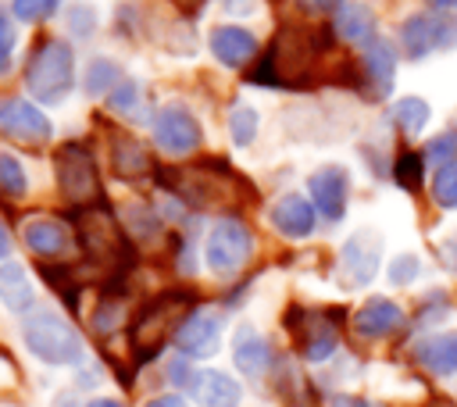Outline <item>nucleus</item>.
I'll use <instances>...</instances> for the list:
<instances>
[{
	"mask_svg": "<svg viewBox=\"0 0 457 407\" xmlns=\"http://www.w3.org/2000/svg\"><path fill=\"white\" fill-rule=\"evenodd\" d=\"M364 68H368V79L378 86V89H389V82H393V68H396V57H393V50H389V43H368V50H364Z\"/></svg>",
	"mask_w": 457,
	"mask_h": 407,
	"instance_id": "nucleus-27",
	"label": "nucleus"
},
{
	"mask_svg": "<svg viewBox=\"0 0 457 407\" xmlns=\"http://www.w3.org/2000/svg\"><path fill=\"white\" fill-rule=\"evenodd\" d=\"M396 121H400L407 132H418V129L428 121V107H425V100H414V96L400 100V104H396Z\"/></svg>",
	"mask_w": 457,
	"mask_h": 407,
	"instance_id": "nucleus-33",
	"label": "nucleus"
},
{
	"mask_svg": "<svg viewBox=\"0 0 457 407\" xmlns=\"http://www.w3.org/2000/svg\"><path fill=\"white\" fill-rule=\"evenodd\" d=\"M125 314H129L125 300L107 293V296L96 303V311H93V332H96V336H111V332H118V328L125 325Z\"/></svg>",
	"mask_w": 457,
	"mask_h": 407,
	"instance_id": "nucleus-28",
	"label": "nucleus"
},
{
	"mask_svg": "<svg viewBox=\"0 0 457 407\" xmlns=\"http://www.w3.org/2000/svg\"><path fill=\"white\" fill-rule=\"evenodd\" d=\"M39 275L68 300V307H75V300H79V293H75V278H71V271L68 268H54V264H39Z\"/></svg>",
	"mask_w": 457,
	"mask_h": 407,
	"instance_id": "nucleus-34",
	"label": "nucleus"
},
{
	"mask_svg": "<svg viewBox=\"0 0 457 407\" xmlns=\"http://www.w3.org/2000/svg\"><path fill=\"white\" fill-rule=\"evenodd\" d=\"M389 278H393L396 286H407L411 278H418V257H414V253L396 257V261L389 264Z\"/></svg>",
	"mask_w": 457,
	"mask_h": 407,
	"instance_id": "nucleus-38",
	"label": "nucleus"
},
{
	"mask_svg": "<svg viewBox=\"0 0 457 407\" xmlns=\"http://www.w3.org/2000/svg\"><path fill=\"white\" fill-rule=\"evenodd\" d=\"M68 32H71L75 39L93 36V32H96V11H93L89 4H71V7H68Z\"/></svg>",
	"mask_w": 457,
	"mask_h": 407,
	"instance_id": "nucleus-32",
	"label": "nucleus"
},
{
	"mask_svg": "<svg viewBox=\"0 0 457 407\" xmlns=\"http://www.w3.org/2000/svg\"><path fill=\"white\" fill-rule=\"evenodd\" d=\"M61 7V0H11V11L18 21H29V25H39L46 18H54Z\"/></svg>",
	"mask_w": 457,
	"mask_h": 407,
	"instance_id": "nucleus-31",
	"label": "nucleus"
},
{
	"mask_svg": "<svg viewBox=\"0 0 457 407\" xmlns=\"http://www.w3.org/2000/svg\"><path fill=\"white\" fill-rule=\"evenodd\" d=\"M296 336H300V350H303V357H307L311 364H321V361L332 357V350H336V328H332L321 314H307V318H303V328H300Z\"/></svg>",
	"mask_w": 457,
	"mask_h": 407,
	"instance_id": "nucleus-22",
	"label": "nucleus"
},
{
	"mask_svg": "<svg viewBox=\"0 0 457 407\" xmlns=\"http://www.w3.org/2000/svg\"><path fill=\"white\" fill-rule=\"evenodd\" d=\"M29 189V179H25V168L14 154H4L0 150V193L4 196H21Z\"/></svg>",
	"mask_w": 457,
	"mask_h": 407,
	"instance_id": "nucleus-29",
	"label": "nucleus"
},
{
	"mask_svg": "<svg viewBox=\"0 0 457 407\" xmlns=\"http://www.w3.org/2000/svg\"><path fill=\"white\" fill-rule=\"evenodd\" d=\"M328 407H375V403L361 400V396H350V393H336V396H328Z\"/></svg>",
	"mask_w": 457,
	"mask_h": 407,
	"instance_id": "nucleus-42",
	"label": "nucleus"
},
{
	"mask_svg": "<svg viewBox=\"0 0 457 407\" xmlns=\"http://www.w3.org/2000/svg\"><path fill=\"white\" fill-rule=\"evenodd\" d=\"M175 4H179L182 11H189V14H193V11H200V7L207 4V0H175Z\"/></svg>",
	"mask_w": 457,
	"mask_h": 407,
	"instance_id": "nucleus-46",
	"label": "nucleus"
},
{
	"mask_svg": "<svg viewBox=\"0 0 457 407\" xmlns=\"http://www.w3.org/2000/svg\"><path fill=\"white\" fill-rule=\"evenodd\" d=\"M307 14H328V11H336L339 7V0H296Z\"/></svg>",
	"mask_w": 457,
	"mask_h": 407,
	"instance_id": "nucleus-41",
	"label": "nucleus"
},
{
	"mask_svg": "<svg viewBox=\"0 0 457 407\" xmlns=\"http://www.w3.org/2000/svg\"><path fill=\"white\" fill-rule=\"evenodd\" d=\"M232 364L243 375H250V378L268 375V368H271V346H268V339L253 325H239L232 332Z\"/></svg>",
	"mask_w": 457,
	"mask_h": 407,
	"instance_id": "nucleus-16",
	"label": "nucleus"
},
{
	"mask_svg": "<svg viewBox=\"0 0 457 407\" xmlns=\"http://www.w3.org/2000/svg\"><path fill=\"white\" fill-rule=\"evenodd\" d=\"M75 225H79V243H82L86 257L96 268H104L107 275H121V268L129 264L132 250H129V239L121 236L114 214L104 204L79 207L75 211Z\"/></svg>",
	"mask_w": 457,
	"mask_h": 407,
	"instance_id": "nucleus-2",
	"label": "nucleus"
},
{
	"mask_svg": "<svg viewBox=\"0 0 457 407\" xmlns=\"http://www.w3.org/2000/svg\"><path fill=\"white\" fill-rule=\"evenodd\" d=\"M378 236L375 232H353L343 243L339 253V282L346 286H364L371 282V275L378 271Z\"/></svg>",
	"mask_w": 457,
	"mask_h": 407,
	"instance_id": "nucleus-11",
	"label": "nucleus"
},
{
	"mask_svg": "<svg viewBox=\"0 0 457 407\" xmlns=\"http://www.w3.org/2000/svg\"><path fill=\"white\" fill-rule=\"evenodd\" d=\"M0 136L36 150V146L50 143L54 125L36 104H29L21 96H0Z\"/></svg>",
	"mask_w": 457,
	"mask_h": 407,
	"instance_id": "nucleus-8",
	"label": "nucleus"
},
{
	"mask_svg": "<svg viewBox=\"0 0 457 407\" xmlns=\"http://www.w3.org/2000/svg\"><path fill=\"white\" fill-rule=\"evenodd\" d=\"M14 46H18V32H14V21L0 11V79L11 71V61H14Z\"/></svg>",
	"mask_w": 457,
	"mask_h": 407,
	"instance_id": "nucleus-35",
	"label": "nucleus"
},
{
	"mask_svg": "<svg viewBox=\"0 0 457 407\" xmlns=\"http://www.w3.org/2000/svg\"><path fill=\"white\" fill-rule=\"evenodd\" d=\"M436 4H443V7H457V0H436Z\"/></svg>",
	"mask_w": 457,
	"mask_h": 407,
	"instance_id": "nucleus-47",
	"label": "nucleus"
},
{
	"mask_svg": "<svg viewBox=\"0 0 457 407\" xmlns=\"http://www.w3.org/2000/svg\"><path fill=\"white\" fill-rule=\"evenodd\" d=\"M414 357L436 375H453L457 371V332H439L432 339H421Z\"/></svg>",
	"mask_w": 457,
	"mask_h": 407,
	"instance_id": "nucleus-21",
	"label": "nucleus"
},
{
	"mask_svg": "<svg viewBox=\"0 0 457 407\" xmlns=\"http://www.w3.org/2000/svg\"><path fill=\"white\" fill-rule=\"evenodd\" d=\"M400 321H403V311H400L393 300H386V296H371V300L361 303V311L353 314V328H357V336H364V339H382V336H389Z\"/></svg>",
	"mask_w": 457,
	"mask_h": 407,
	"instance_id": "nucleus-19",
	"label": "nucleus"
},
{
	"mask_svg": "<svg viewBox=\"0 0 457 407\" xmlns=\"http://www.w3.org/2000/svg\"><path fill=\"white\" fill-rule=\"evenodd\" d=\"M71 86H75V50L57 36L39 39L25 61L29 96L36 104H64Z\"/></svg>",
	"mask_w": 457,
	"mask_h": 407,
	"instance_id": "nucleus-1",
	"label": "nucleus"
},
{
	"mask_svg": "<svg viewBox=\"0 0 457 407\" xmlns=\"http://www.w3.org/2000/svg\"><path fill=\"white\" fill-rule=\"evenodd\" d=\"M86 407H125L121 400H114V396H96V400H89Z\"/></svg>",
	"mask_w": 457,
	"mask_h": 407,
	"instance_id": "nucleus-44",
	"label": "nucleus"
},
{
	"mask_svg": "<svg viewBox=\"0 0 457 407\" xmlns=\"http://www.w3.org/2000/svg\"><path fill=\"white\" fill-rule=\"evenodd\" d=\"M0 303L11 311V314H29L32 311V282L25 275L21 264L14 261H4L0 264Z\"/></svg>",
	"mask_w": 457,
	"mask_h": 407,
	"instance_id": "nucleus-20",
	"label": "nucleus"
},
{
	"mask_svg": "<svg viewBox=\"0 0 457 407\" xmlns=\"http://www.w3.org/2000/svg\"><path fill=\"white\" fill-rule=\"evenodd\" d=\"M189 396L200 403V407H239L243 400V389L232 375L218 371V368H200L189 382Z\"/></svg>",
	"mask_w": 457,
	"mask_h": 407,
	"instance_id": "nucleus-15",
	"label": "nucleus"
},
{
	"mask_svg": "<svg viewBox=\"0 0 457 407\" xmlns=\"http://www.w3.org/2000/svg\"><path fill=\"white\" fill-rule=\"evenodd\" d=\"M107 111L111 114H118V118H125V121H132V125H154V114L157 111H150V100H146V89H143V82H136V79H121L111 93H107Z\"/></svg>",
	"mask_w": 457,
	"mask_h": 407,
	"instance_id": "nucleus-18",
	"label": "nucleus"
},
{
	"mask_svg": "<svg viewBox=\"0 0 457 407\" xmlns=\"http://www.w3.org/2000/svg\"><path fill=\"white\" fill-rule=\"evenodd\" d=\"M21 236H25V246H29L36 257H64V253H71V246H75L71 225L61 221V218H50V214L29 218L25 228H21Z\"/></svg>",
	"mask_w": 457,
	"mask_h": 407,
	"instance_id": "nucleus-12",
	"label": "nucleus"
},
{
	"mask_svg": "<svg viewBox=\"0 0 457 407\" xmlns=\"http://www.w3.org/2000/svg\"><path fill=\"white\" fill-rule=\"evenodd\" d=\"M164 375H168V382H171L175 389H189V382H193L196 371L189 368V357H186V353H175V357H168Z\"/></svg>",
	"mask_w": 457,
	"mask_h": 407,
	"instance_id": "nucleus-36",
	"label": "nucleus"
},
{
	"mask_svg": "<svg viewBox=\"0 0 457 407\" xmlns=\"http://www.w3.org/2000/svg\"><path fill=\"white\" fill-rule=\"evenodd\" d=\"M121 68L111 61V57H93L86 64V79H82V93L86 96H107L118 82H121Z\"/></svg>",
	"mask_w": 457,
	"mask_h": 407,
	"instance_id": "nucleus-26",
	"label": "nucleus"
},
{
	"mask_svg": "<svg viewBox=\"0 0 457 407\" xmlns=\"http://www.w3.org/2000/svg\"><path fill=\"white\" fill-rule=\"evenodd\" d=\"M207 46H211L218 64L243 68L257 54V36L250 29H243V25H214L211 36H207Z\"/></svg>",
	"mask_w": 457,
	"mask_h": 407,
	"instance_id": "nucleus-14",
	"label": "nucleus"
},
{
	"mask_svg": "<svg viewBox=\"0 0 457 407\" xmlns=\"http://www.w3.org/2000/svg\"><path fill=\"white\" fill-rule=\"evenodd\" d=\"M171 343H175V350L186 353V357H214L218 346H221V318H218L211 307H193V311L179 321Z\"/></svg>",
	"mask_w": 457,
	"mask_h": 407,
	"instance_id": "nucleus-9",
	"label": "nucleus"
},
{
	"mask_svg": "<svg viewBox=\"0 0 457 407\" xmlns=\"http://www.w3.org/2000/svg\"><path fill=\"white\" fill-rule=\"evenodd\" d=\"M54 179L64 200H71L75 207H93L104 204V189H100V171L93 154L82 143H64L54 154Z\"/></svg>",
	"mask_w": 457,
	"mask_h": 407,
	"instance_id": "nucleus-5",
	"label": "nucleus"
},
{
	"mask_svg": "<svg viewBox=\"0 0 457 407\" xmlns=\"http://www.w3.org/2000/svg\"><path fill=\"white\" fill-rule=\"evenodd\" d=\"M257 125H261V118H257V111H253V107H236V111L228 114L232 143H236V146H250V143H253V136H257Z\"/></svg>",
	"mask_w": 457,
	"mask_h": 407,
	"instance_id": "nucleus-30",
	"label": "nucleus"
},
{
	"mask_svg": "<svg viewBox=\"0 0 457 407\" xmlns=\"http://www.w3.org/2000/svg\"><path fill=\"white\" fill-rule=\"evenodd\" d=\"M428 157H443V161H457V136H439L428 146Z\"/></svg>",
	"mask_w": 457,
	"mask_h": 407,
	"instance_id": "nucleus-40",
	"label": "nucleus"
},
{
	"mask_svg": "<svg viewBox=\"0 0 457 407\" xmlns=\"http://www.w3.org/2000/svg\"><path fill=\"white\" fill-rule=\"evenodd\" d=\"M150 132H154V143H157L164 154H171V157L193 154V150L200 146V139H204V129H200L196 114H193L186 104H175V100L164 104V107L154 114Z\"/></svg>",
	"mask_w": 457,
	"mask_h": 407,
	"instance_id": "nucleus-7",
	"label": "nucleus"
},
{
	"mask_svg": "<svg viewBox=\"0 0 457 407\" xmlns=\"http://www.w3.org/2000/svg\"><path fill=\"white\" fill-rule=\"evenodd\" d=\"M446 32H450V29L443 25V18L418 14V18H411V21L403 25V43H407V50H411L414 57H421V54H428L432 46H439V39H443Z\"/></svg>",
	"mask_w": 457,
	"mask_h": 407,
	"instance_id": "nucleus-23",
	"label": "nucleus"
},
{
	"mask_svg": "<svg viewBox=\"0 0 457 407\" xmlns=\"http://www.w3.org/2000/svg\"><path fill=\"white\" fill-rule=\"evenodd\" d=\"M161 211H154L150 204H143V200H132V204H125L121 207V225L132 232V239H139V243H150L157 232H161Z\"/></svg>",
	"mask_w": 457,
	"mask_h": 407,
	"instance_id": "nucleus-25",
	"label": "nucleus"
},
{
	"mask_svg": "<svg viewBox=\"0 0 457 407\" xmlns=\"http://www.w3.org/2000/svg\"><path fill=\"white\" fill-rule=\"evenodd\" d=\"M7 253H11V232H7V228L0 225V261H4Z\"/></svg>",
	"mask_w": 457,
	"mask_h": 407,
	"instance_id": "nucleus-45",
	"label": "nucleus"
},
{
	"mask_svg": "<svg viewBox=\"0 0 457 407\" xmlns=\"http://www.w3.org/2000/svg\"><path fill=\"white\" fill-rule=\"evenodd\" d=\"M143 407H189L179 393H164V396H154V400H146Z\"/></svg>",
	"mask_w": 457,
	"mask_h": 407,
	"instance_id": "nucleus-43",
	"label": "nucleus"
},
{
	"mask_svg": "<svg viewBox=\"0 0 457 407\" xmlns=\"http://www.w3.org/2000/svg\"><path fill=\"white\" fill-rule=\"evenodd\" d=\"M189 303L193 296L189 293H161L154 296L150 303H143L136 325H132V350H136V361H150L168 336H175L179 321L189 314Z\"/></svg>",
	"mask_w": 457,
	"mask_h": 407,
	"instance_id": "nucleus-4",
	"label": "nucleus"
},
{
	"mask_svg": "<svg viewBox=\"0 0 457 407\" xmlns=\"http://www.w3.org/2000/svg\"><path fill=\"white\" fill-rule=\"evenodd\" d=\"M18 378H21V375H18L14 357L0 346V393H4V389H14V386H18Z\"/></svg>",
	"mask_w": 457,
	"mask_h": 407,
	"instance_id": "nucleus-39",
	"label": "nucleus"
},
{
	"mask_svg": "<svg viewBox=\"0 0 457 407\" xmlns=\"http://www.w3.org/2000/svg\"><path fill=\"white\" fill-rule=\"evenodd\" d=\"M307 189H311V200L318 207V214L325 221H339L343 211H346V200H350V179L339 164H325L318 168L311 179H307Z\"/></svg>",
	"mask_w": 457,
	"mask_h": 407,
	"instance_id": "nucleus-10",
	"label": "nucleus"
},
{
	"mask_svg": "<svg viewBox=\"0 0 457 407\" xmlns=\"http://www.w3.org/2000/svg\"><path fill=\"white\" fill-rule=\"evenodd\" d=\"M436 200L443 207H457V164H446L436 179Z\"/></svg>",
	"mask_w": 457,
	"mask_h": 407,
	"instance_id": "nucleus-37",
	"label": "nucleus"
},
{
	"mask_svg": "<svg viewBox=\"0 0 457 407\" xmlns=\"http://www.w3.org/2000/svg\"><path fill=\"white\" fill-rule=\"evenodd\" d=\"M250 250H253L250 228H246L239 218L228 214V218H221V221L211 228L207 246H204V261H207V268H211L214 275L228 278V275H236V271L246 264Z\"/></svg>",
	"mask_w": 457,
	"mask_h": 407,
	"instance_id": "nucleus-6",
	"label": "nucleus"
},
{
	"mask_svg": "<svg viewBox=\"0 0 457 407\" xmlns=\"http://www.w3.org/2000/svg\"><path fill=\"white\" fill-rule=\"evenodd\" d=\"M21 339L32 357L43 364H79L82 361V336L64 321L57 311H29L21 321Z\"/></svg>",
	"mask_w": 457,
	"mask_h": 407,
	"instance_id": "nucleus-3",
	"label": "nucleus"
},
{
	"mask_svg": "<svg viewBox=\"0 0 457 407\" xmlns=\"http://www.w3.org/2000/svg\"><path fill=\"white\" fill-rule=\"evenodd\" d=\"M268 218H271L275 232H282L286 239H303V236L314 232V207L303 196H296V193L278 196Z\"/></svg>",
	"mask_w": 457,
	"mask_h": 407,
	"instance_id": "nucleus-17",
	"label": "nucleus"
},
{
	"mask_svg": "<svg viewBox=\"0 0 457 407\" xmlns=\"http://www.w3.org/2000/svg\"><path fill=\"white\" fill-rule=\"evenodd\" d=\"M336 32L343 39H350V43H364L375 32V18H371V11L364 4H343L336 11Z\"/></svg>",
	"mask_w": 457,
	"mask_h": 407,
	"instance_id": "nucleus-24",
	"label": "nucleus"
},
{
	"mask_svg": "<svg viewBox=\"0 0 457 407\" xmlns=\"http://www.w3.org/2000/svg\"><path fill=\"white\" fill-rule=\"evenodd\" d=\"M107 146H111V171H114L118 179L136 182V179H143V175L154 171V157H150V150H146L132 132H125V129H111Z\"/></svg>",
	"mask_w": 457,
	"mask_h": 407,
	"instance_id": "nucleus-13",
	"label": "nucleus"
}]
</instances>
